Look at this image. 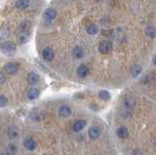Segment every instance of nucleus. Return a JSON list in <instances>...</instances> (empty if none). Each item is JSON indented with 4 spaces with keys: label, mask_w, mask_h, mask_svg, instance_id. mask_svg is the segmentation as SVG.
I'll return each instance as SVG.
<instances>
[{
    "label": "nucleus",
    "mask_w": 156,
    "mask_h": 155,
    "mask_svg": "<svg viewBox=\"0 0 156 155\" xmlns=\"http://www.w3.org/2000/svg\"><path fill=\"white\" fill-rule=\"evenodd\" d=\"M112 49V44L110 41H101L99 45V51L101 54H108Z\"/></svg>",
    "instance_id": "f257e3e1"
},
{
    "label": "nucleus",
    "mask_w": 156,
    "mask_h": 155,
    "mask_svg": "<svg viewBox=\"0 0 156 155\" xmlns=\"http://www.w3.org/2000/svg\"><path fill=\"white\" fill-rule=\"evenodd\" d=\"M2 52L6 55H13L16 51V47L11 42H5L1 45Z\"/></svg>",
    "instance_id": "f03ea898"
},
{
    "label": "nucleus",
    "mask_w": 156,
    "mask_h": 155,
    "mask_svg": "<svg viewBox=\"0 0 156 155\" xmlns=\"http://www.w3.org/2000/svg\"><path fill=\"white\" fill-rule=\"evenodd\" d=\"M19 64H16V62H8L4 66V70L8 74H14L19 70Z\"/></svg>",
    "instance_id": "7ed1b4c3"
},
{
    "label": "nucleus",
    "mask_w": 156,
    "mask_h": 155,
    "mask_svg": "<svg viewBox=\"0 0 156 155\" xmlns=\"http://www.w3.org/2000/svg\"><path fill=\"white\" fill-rule=\"evenodd\" d=\"M135 105H136V100L132 97H126L123 100V106L127 112H128V110H131L133 108Z\"/></svg>",
    "instance_id": "20e7f679"
},
{
    "label": "nucleus",
    "mask_w": 156,
    "mask_h": 155,
    "mask_svg": "<svg viewBox=\"0 0 156 155\" xmlns=\"http://www.w3.org/2000/svg\"><path fill=\"white\" fill-rule=\"evenodd\" d=\"M58 115H60L61 117H63V118L69 117V116L71 115V108L68 105H66V104L60 106V108H58Z\"/></svg>",
    "instance_id": "39448f33"
},
{
    "label": "nucleus",
    "mask_w": 156,
    "mask_h": 155,
    "mask_svg": "<svg viewBox=\"0 0 156 155\" xmlns=\"http://www.w3.org/2000/svg\"><path fill=\"white\" fill-rule=\"evenodd\" d=\"M86 121L85 120H83V119H80V120H77L74 122V124H73L72 126V130H73V132H75V133H78V132H80V131H82L83 129H84L86 127Z\"/></svg>",
    "instance_id": "423d86ee"
},
{
    "label": "nucleus",
    "mask_w": 156,
    "mask_h": 155,
    "mask_svg": "<svg viewBox=\"0 0 156 155\" xmlns=\"http://www.w3.org/2000/svg\"><path fill=\"white\" fill-rule=\"evenodd\" d=\"M88 134H89V137L92 139H99L101 136V129L98 127V126H93V127L89 129Z\"/></svg>",
    "instance_id": "0eeeda50"
},
{
    "label": "nucleus",
    "mask_w": 156,
    "mask_h": 155,
    "mask_svg": "<svg viewBox=\"0 0 156 155\" xmlns=\"http://www.w3.org/2000/svg\"><path fill=\"white\" fill-rule=\"evenodd\" d=\"M23 145H24V147H26L27 150H28V151H32V150H34L36 148L37 143L33 139L28 138V139H27L26 140H24Z\"/></svg>",
    "instance_id": "6e6552de"
},
{
    "label": "nucleus",
    "mask_w": 156,
    "mask_h": 155,
    "mask_svg": "<svg viewBox=\"0 0 156 155\" xmlns=\"http://www.w3.org/2000/svg\"><path fill=\"white\" fill-rule=\"evenodd\" d=\"M42 56L45 61L51 62L54 59V57H55V54H54V51L51 49V48H45L42 52Z\"/></svg>",
    "instance_id": "1a4fd4ad"
},
{
    "label": "nucleus",
    "mask_w": 156,
    "mask_h": 155,
    "mask_svg": "<svg viewBox=\"0 0 156 155\" xmlns=\"http://www.w3.org/2000/svg\"><path fill=\"white\" fill-rule=\"evenodd\" d=\"M56 17H57V12L56 10H54L52 8L47 9V10L44 12V15H43V18L45 19L46 21H52Z\"/></svg>",
    "instance_id": "9d476101"
},
{
    "label": "nucleus",
    "mask_w": 156,
    "mask_h": 155,
    "mask_svg": "<svg viewBox=\"0 0 156 155\" xmlns=\"http://www.w3.org/2000/svg\"><path fill=\"white\" fill-rule=\"evenodd\" d=\"M116 135L120 139H126L129 136V130L125 126H120L116 131Z\"/></svg>",
    "instance_id": "9b49d317"
},
{
    "label": "nucleus",
    "mask_w": 156,
    "mask_h": 155,
    "mask_svg": "<svg viewBox=\"0 0 156 155\" xmlns=\"http://www.w3.org/2000/svg\"><path fill=\"white\" fill-rule=\"evenodd\" d=\"M89 73V69H88V66L85 65H81L80 66H78L77 69V74L79 77H82V78H84L86 77Z\"/></svg>",
    "instance_id": "f8f14e48"
},
{
    "label": "nucleus",
    "mask_w": 156,
    "mask_h": 155,
    "mask_svg": "<svg viewBox=\"0 0 156 155\" xmlns=\"http://www.w3.org/2000/svg\"><path fill=\"white\" fill-rule=\"evenodd\" d=\"M39 90L37 88H31L29 89L27 94V97L28 100H36L38 97H39Z\"/></svg>",
    "instance_id": "ddd939ff"
},
{
    "label": "nucleus",
    "mask_w": 156,
    "mask_h": 155,
    "mask_svg": "<svg viewBox=\"0 0 156 155\" xmlns=\"http://www.w3.org/2000/svg\"><path fill=\"white\" fill-rule=\"evenodd\" d=\"M8 136L11 139H18L19 138V131L16 126H10L8 128Z\"/></svg>",
    "instance_id": "4468645a"
},
{
    "label": "nucleus",
    "mask_w": 156,
    "mask_h": 155,
    "mask_svg": "<svg viewBox=\"0 0 156 155\" xmlns=\"http://www.w3.org/2000/svg\"><path fill=\"white\" fill-rule=\"evenodd\" d=\"M72 55L75 59H81L84 56V51L80 46H75L72 50Z\"/></svg>",
    "instance_id": "2eb2a0df"
},
{
    "label": "nucleus",
    "mask_w": 156,
    "mask_h": 155,
    "mask_svg": "<svg viewBox=\"0 0 156 155\" xmlns=\"http://www.w3.org/2000/svg\"><path fill=\"white\" fill-rule=\"evenodd\" d=\"M141 70H143V69H141V65H140L139 64H135L133 66H132V69H131L132 76H133V77H136L138 75L140 74Z\"/></svg>",
    "instance_id": "dca6fc26"
},
{
    "label": "nucleus",
    "mask_w": 156,
    "mask_h": 155,
    "mask_svg": "<svg viewBox=\"0 0 156 155\" xmlns=\"http://www.w3.org/2000/svg\"><path fill=\"white\" fill-rule=\"evenodd\" d=\"M38 81H39V76L35 72H30L27 75V82L29 84H36Z\"/></svg>",
    "instance_id": "f3484780"
},
{
    "label": "nucleus",
    "mask_w": 156,
    "mask_h": 155,
    "mask_svg": "<svg viewBox=\"0 0 156 155\" xmlns=\"http://www.w3.org/2000/svg\"><path fill=\"white\" fill-rule=\"evenodd\" d=\"M86 31H87L88 34L95 35V34H97V33H98V31H99V28H98V26L94 25V23H90V25L87 26Z\"/></svg>",
    "instance_id": "a211bd4d"
},
{
    "label": "nucleus",
    "mask_w": 156,
    "mask_h": 155,
    "mask_svg": "<svg viewBox=\"0 0 156 155\" xmlns=\"http://www.w3.org/2000/svg\"><path fill=\"white\" fill-rule=\"evenodd\" d=\"M18 151V147H17V145L16 144H14V143H10L7 145V147H6V152L8 155H16Z\"/></svg>",
    "instance_id": "6ab92c4d"
},
{
    "label": "nucleus",
    "mask_w": 156,
    "mask_h": 155,
    "mask_svg": "<svg viewBox=\"0 0 156 155\" xmlns=\"http://www.w3.org/2000/svg\"><path fill=\"white\" fill-rule=\"evenodd\" d=\"M9 35H10V30H9V27L3 26L1 30H0V40L7 39Z\"/></svg>",
    "instance_id": "aec40b11"
},
{
    "label": "nucleus",
    "mask_w": 156,
    "mask_h": 155,
    "mask_svg": "<svg viewBox=\"0 0 156 155\" xmlns=\"http://www.w3.org/2000/svg\"><path fill=\"white\" fill-rule=\"evenodd\" d=\"M29 5V1L28 0H18L16 3V6L18 9H21V10H24L27 9Z\"/></svg>",
    "instance_id": "412c9836"
},
{
    "label": "nucleus",
    "mask_w": 156,
    "mask_h": 155,
    "mask_svg": "<svg viewBox=\"0 0 156 155\" xmlns=\"http://www.w3.org/2000/svg\"><path fill=\"white\" fill-rule=\"evenodd\" d=\"M99 97L101 100H108L110 99V94L108 93L107 91L105 90H102L99 93Z\"/></svg>",
    "instance_id": "4be33fe9"
},
{
    "label": "nucleus",
    "mask_w": 156,
    "mask_h": 155,
    "mask_svg": "<svg viewBox=\"0 0 156 155\" xmlns=\"http://www.w3.org/2000/svg\"><path fill=\"white\" fill-rule=\"evenodd\" d=\"M146 34H147L149 37H154L156 35V31L153 27H147V30H146Z\"/></svg>",
    "instance_id": "5701e85b"
},
{
    "label": "nucleus",
    "mask_w": 156,
    "mask_h": 155,
    "mask_svg": "<svg viewBox=\"0 0 156 155\" xmlns=\"http://www.w3.org/2000/svg\"><path fill=\"white\" fill-rule=\"evenodd\" d=\"M7 103H8V100H7L6 98H5V97L0 96V107H3V106H5L7 104Z\"/></svg>",
    "instance_id": "b1692460"
},
{
    "label": "nucleus",
    "mask_w": 156,
    "mask_h": 155,
    "mask_svg": "<svg viewBox=\"0 0 156 155\" xmlns=\"http://www.w3.org/2000/svg\"><path fill=\"white\" fill-rule=\"evenodd\" d=\"M5 80H6V77H5V75L2 73L1 71H0V84H2L5 82Z\"/></svg>",
    "instance_id": "393cba45"
},
{
    "label": "nucleus",
    "mask_w": 156,
    "mask_h": 155,
    "mask_svg": "<svg viewBox=\"0 0 156 155\" xmlns=\"http://www.w3.org/2000/svg\"><path fill=\"white\" fill-rule=\"evenodd\" d=\"M153 64L156 65V54H155V56L153 57Z\"/></svg>",
    "instance_id": "a878e982"
},
{
    "label": "nucleus",
    "mask_w": 156,
    "mask_h": 155,
    "mask_svg": "<svg viewBox=\"0 0 156 155\" xmlns=\"http://www.w3.org/2000/svg\"><path fill=\"white\" fill-rule=\"evenodd\" d=\"M0 155H4V154H0Z\"/></svg>",
    "instance_id": "bb28decb"
}]
</instances>
